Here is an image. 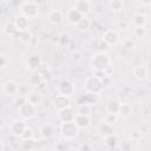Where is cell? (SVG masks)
I'll return each mask as SVG.
<instances>
[{
	"label": "cell",
	"mask_w": 151,
	"mask_h": 151,
	"mask_svg": "<svg viewBox=\"0 0 151 151\" xmlns=\"http://www.w3.org/2000/svg\"><path fill=\"white\" fill-rule=\"evenodd\" d=\"M109 65H111V58L106 52L94 53L91 58V67L93 71H105Z\"/></svg>",
	"instance_id": "1"
},
{
	"label": "cell",
	"mask_w": 151,
	"mask_h": 151,
	"mask_svg": "<svg viewBox=\"0 0 151 151\" xmlns=\"http://www.w3.org/2000/svg\"><path fill=\"white\" fill-rule=\"evenodd\" d=\"M79 127L76 125L74 122H61L59 131L63 138L65 139H73L79 134Z\"/></svg>",
	"instance_id": "2"
},
{
	"label": "cell",
	"mask_w": 151,
	"mask_h": 151,
	"mask_svg": "<svg viewBox=\"0 0 151 151\" xmlns=\"http://www.w3.org/2000/svg\"><path fill=\"white\" fill-rule=\"evenodd\" d=\"M84 87H85V91H87V92H94V93H99V94L104 90L103 84H101V79L96 77L94 74L88 77L85 80Z\"/></svg>",
	"instance_id": "3"
},
{
	"label": "cell",
	"mask_w": 151,
	"mask_h": 151,
	"mask_svg": "<svg viewBox=\"0 0 151 151\" xmlns=\"http://www.w3.org/2000/svg\"><path fill=\"white\" fill-rule=\"evenodd\" d=\"M17 111H18V113H19V116L21 118H24V119H32V118H34L37 116L38 107L26 101L21 106L17 107Z\"/></svg>",
	"instance_id": "4"
},
{
	"label": "cell",
	"mask_w": 151,
	"mask_h": 151,
	"mask_svg": "<svg viewBox=\"0 0 151 151\" xmlns=\"http://www.w3.org/2000/svg\"><path fill=\"white\" fill-rule=\"evenodd\" d=\"M39 13V6L38 4L35 2H32V1H27V2H24L21 6H20V14L25 15L26 18L28 19H32V18H35Z\"/></svg>",
	"instance_id": "5"
},
{
	"label": "cell",
	"mask_w": 151,
	"mask_h": 151,
	"mask_svg": "<svg viewBox=\"0 0 151 151\" xmlns=\"http://www.w3.org/2000/svg\"><path fill=\"white\" fill-rule=\"evenodd\" d=\"M26 126H27V124H26V122L24 120V118H22V119H21V118H17V119L12 120V123L9 124L8 131H9V133L13 134L14 137H20L21 133H22V131L26 129Z\"/></svg>",
	"instance_id": "6"
},
{
	"label": "cell",
	"mask_w": 151,
	"mask_h": 151,
	"mask_svg": "<svg viewBox=\"0 0 151 151\" xmlns=\"http://www.w3.org/2000/svg\"><path fill=\"white\" fill-rule=\"evenodd\" d=\"M57 91L60 94H64V96H67V97H72L74 94V92H76V87H74L72 81H70L67 79H63L58 84Z\"/></svg>",
	"instance_id": "7"
},
{
	"label": "cell",
	"mask_w": 151,
	"mask_h": 151,
	"mask_svg": "<svg viewBox=\"0 0 151 151\" xmlns=\"http://www.w3.org/2000/svg\"><path fill=\"white\" fill-rule=\"evenodd\" d=\"M53 106L55 110H63V109H66V107H70L71 106V97H67V96H64V94H60L58 93L54 98H53Z\"/></svg>",
	"instance_id": "8"
},
{
	"label": "cell",
	"mask_w": 151,
	"mask_h": 151,
	"mask_svg": "<svg viewBox=\"0 0 151 151\" xmlns=\"http://www.w3.org/2000/svg\"><path fill=\"white\" fill-rule=\"evenodd\" d=\"M101 40L107 45V46H114L119 41V34L114 29H107L103 33Z\"/></svg>",
	"instance_id": "9"
},
{
	"label": "cell",
	"mask_w": 151,
	"mask_h": 151,
	"mask_svg": "<svg viewBox=\"0 0 151 151\" xmlns=\"http://www.w3.org/2000/svg\"><path fill=\"white\" fill-rule=\"evenodd\" d=\"M26 101L39 107L44 101V97H42L41 92H39V91H31V92L26 93Z\"/></svg>",
	"instance_id": "10"
},
{
	"label": "cell",
	"mask_w": 151,
	"mask_h": 151,
	"mask_svg": "<svg viewBox=\"0 0 151 151\" xmlns=\"http://www.w3.org/2000/svg\"><path fill=\"white\" fill-rule=\"evenodd\" d=\"M1 90L6 96H14L19 92V85L14 80H6L2 84Z\"/></svg>",
	"instance_id": "11"
},
{
	"label": "cell",
	"mask_w": 151,
	"mask_h": 151,
	"mask_svg": "<svg viewBox=\"0 0 151 151\" xmlns=\"http://www.w3.org/2000/svg\"><path fill=\"white\" fill-rule=\"evenodd\" d=\"M54 132H55L54 125L51 123H44L39 129V133L44 139H51L54 136Z\"/></svg>",
	"instance_id": "12"
},
{
	"label": "cell",
	"mask_w": 151,
	"mask_h": 151,
	"mask_svg": "<svg viewBox=\"0 0 151 151\" xmlns=\"http://www.w3.org/2000/svg\"><path fill=\"white\" fill-rule=\"evenodd\" d=\"M74 116H76V112L71 106L58 111V117H59L60 122H73Z\"/></svg>",
	"instance_id": "13"
},
{
	"label": "cell",
	"mask_w": 151,
	"mask_h": 151,
	"mask_svg": "<svg viewBox=\"0 0 151 151\" xmlns=\"http://www.w3.org/2000/svg\"><path fill=\"white\" fill-rule=\"evenodd\" d=\"M73 8H76L83 15H86L91 12V1L90 0H76Z\"/></svg>",
	"instance_id": "14"
},
{
	"label": "cell",
	"mask_w": 151,
	"mask_h": 151,
	"mask_svg": "<svg viewBox=\"0 0 151 151\" xmlns=\"http://www.w3.org/2000/svg\"><path fill=\"white\" fill-rule=\"evenodd\" d=\"M73 122L76 123V125H77L79 129H86V127H88L90 124H91V118H90V116H84V114L76 113Z\"/></svg>",
	"instance_id": "15"
},
{
	"label": "cell",
	"mask_w": 151,
	"mask_h": 151,
	"mask_svg": "<svg viewBox=\"0 0 151 151\" xmlns=\"http://www.w3.org/2000/svg\"><path fill=\"white\" fill-rule=\"evenodd\" d=\"M132 72H133V77L137 80L143 81V80H145L147 78V68L144 65H136L133 67V71Z\"/></svg>",
	"instance_id": "16"
},
{
	"label": "cell",
	"mask_w": 151,
	"mask_h": 151,
	"mask_svg": "<svg viewBox=\"0 0 151 151\" xmlns=\"http://www.w3.org/2000/svg\"><path fill=\"white\" fill-rule=\"evenodd\" d=\"M41 64H42V60H41V58H40L39 55H37V54H33V55L28 57L27 63H26L27 68H29L32 72H33V71H37L38 67H39Z\"/></svg>",
	"instance_id": "17"
},
{
	"label": "cell",
	"mask_w": 151,
	"mask_h": 151,
	"mask_svg": "<svg viewBox=\"0 0 151 151\" xmlns=\"http://www.w3.org/2000/svg\"><path fill=\"white\" fill-rule=\"evenodd\" d=\"M47 18H48V20H50L51 24H53V25H59V24L63 21L64 15H63V12H61V11H59V9H53V11H51V12L48 13Z\"/></svg>",
	"instance_id": "18"
},
{
	"label": "cell",
	"mask_w": 151,
	"mask_h": 151,
	"mask_svg": "<svg viewBox=\"0 0 151 151\" xmlns=\"http://www.w3.org/2000/svg\"><path fill=\"white\" fill-rule=\"evenodd\" d=\"M119 106H120V103H119L117 99H110V100L105 104V112H106V113L118 114Z\"/></svg>",
	"instance_id": "19"
},
{
	"label": "cell",
	"mask_w": 151,
	"mask_h": 151,
	"mask_svg": "<svg viewBox=\"0 0 151 151\" xmlns=\"http://www.w3.org/2000/svg\"><path fill=\"white\" fill-rule=\"evenodd\" d=\"M14 24H15V26L18 27L19 31L27 29V28H28V24H29V19L26 18L25 15H22V14H19V15L15 17Z\"/></svg>",
	"instance_id": "20"
},
{
	"label": "cell",
	"mask_w": 151,
	"mask_h": 151,
	"mask_svg": "<svg viewBox=\"0 0 151 151\" xmlns=\"http://www.w3.org/2000/svg\"><path fill=\"white\" fill-rule=\"evenodd\" d=\"M83 17H84V15H83L81 13H79L76 8H71V9L67 12V14H66L67 21H68L70 24H72V25H76Z\"/></svg>",
	"instance_id": "21"
},
{
	"label": "cell",
	"mask_w": 151,
	"mask_h": 151,
	"mask_svg": "<svg viewBox=\"0 0 151 151\" xmlns=\"http://www.w3.org/2000/svg\"><path fill=\"white\" fill-rule=\"evenodd\" d=\"M15 38H18V39H19L21 42H24V44H29L31 39L33 38V34H32V32L27 28V29L18 31V33H17Z\"/></svg>",
	"instance_id": "22"
},
{
	"label": "cell",
	"mask_w": 151,
	"mask_h": 151,
	"mask_svg": "<svg viewBox=\"0 0 151 151\" xmlns=\"http://www.w3.org/2000/svg\"><path fill=\"white\" fill-rule=\"evenodd\" d=\"M81 97H83L84 103H87L90 105L97 104L98 100H99V93H94V92H87V91H85V93Z\"/></svg>",
	"instance_id": "23"
},
{
	"label": "cell",
	"mask_w": 151,
	"mask_h": 151,
	"mask_svg": "<svg viewBox=\"0 0 151 151\" xmlns=\"http://www.w3.org/2000/svg\"><path fill=\"white\" fill-rule=\"evenodd\" d=\"M133 113V107L131 104H127V103H124L122 104L120 103V106H119V111H118V114L124 117V118H127L130 117L131 114Z\"/></svg>",
	"instance_id": "24"
},
{
	"label": "cell",
	"mask_w": 151,
	"mask_h": 151,
	"mask_svg": "<svg viewBox=\"0 0 151 151\" xmlns=\"http://www.w3.org/2000/svg\"><path fill=\"white\" fill-rule=\"evenodd\" d=\"M42 81H44V79H42L41 74L38 71H33L32 74L28 77V84L34 86V87H38Z\"/></svg>",
	"instance_id": "25"
},
{
	"label": "cell",
	"mask_w": 151,
	"mask_h": 151,
	"mask_svg": "<svg viewBox=\"0 0 151 151\" xmlns=\"http://www.w3.org/2000/svg\"><path fill=\"white\" fill-rule=\"evenodd\" d=\"M104 144L107 147H110V149L117 147V145H118V138H117V136L114 133H110V134L104 136Z\"/></svg>",
	"instance_id": "26"
},
{
	"label": "cell",
	"mask_w": 151,
	"mask_h": 151,
	"mask_svg": "<svg viewBox=\"0 0 151 151\" xmlns=\"http://www.w3.org/2000/svg\"><path fill=\"white\" fill-rule=\"evenodd\" d=\"M18 31H19V29H18V27L15 26L14 21H9V22H7V24L4 26V32H5V34H7V35H9V37H14V38H15Z\"/></svg>",
	"instance_id": "27"
},
{
	"label": "cell",
	"mask_w": 151,
	"mask_h": 151,
	"mask_svg": "<svg viewBox=\"0 0 151 151\" xmlns=\"http://www.w3.org/2000/svg\"><path fill=\"white\" fill-rule=\"evenodd\" d=\"M77 113L84 114V116H90V117H91V113H92V105H90V104H87V103L78 104Z\"/></svg>",
	"instance_id": "28"
},
{
	"label": "cell",
	"mask_w": 151,
	"mask_h": 151,
	"mask_svg": "<svg viewBox=\"0 0 151 151\" xmlns=\"http://www.w3.org/2000/svg\"><path fill=\"white\" fill-rule=\"evenodd\" d=\"M74 26H76L77 29H79V31H87V29L91 27V20L84 15Z\"/></svg>",
	"instance_id": "29"
},
{
	"label": "cell",
	"mask_w": 151,
	"mask_h": 151,
	"mask_svg": "<svg viewBox=\"0 0 151 151\" xmlns=\"http://www.w3.org/2000/svg\"><path fill=\"white\" fill-rule=\"evenodd\" d=\"M146 21H147L146 15L143 13H137L132 17V24L134 26H145Z\"/></svg>",
	"instance_id": "30"
},
{
	"label": "cell",
	"mask_w": 151,
	"mask_h": 151,
	"mask_svg": "<svg viewBox=\"0 0 151 151\" xmlns=\"http://www.w3.org/2000/svg\"><path fill=\"white\" fill-rule=\"evenodd\" d=\"M109 7L113 12H120L124 8V0H110Z\"/></svg>",
	"instance_id": "31"
},
{
	"label": "cell",
	"mask_w": 151,
	"mask_h": 151,
	"mask_svg": "<svg viewBox=\"0 0 151 151\" xmlns=\"http://www.w3.org/2000/svg\"><path fill=\"white\" fill-rule=\"evenodd\" d=\"M132 139L130 138V139H123V140H118V147L120 149V150H123V151H130V150H132Z\"/></svg>",
	"instance_id": "32"
},
{
	"label": "cell",
	"mask_w": 151,
	"mask_h": 151,
	"mask_svg": "<svg viewBox=\"0 0 151 151\" xmlns=\"http://www.w3.org/2000/svg\"><path fill=\"white\" fill-rule=\"evenodd\" d=\"M132 34L136 38H144L146 35V28L145 26H134L132 29Z\"/></svg>",
	"instance_id": "33"
},
{
	"label": "cell",
	"mask_w": 151,
	"mask_h": 151,
	"mask_svg": "<svg viewBox=\"0 0 151 151\" xmlns=\"http://www.w3.org/2000/svg\"><path fill=\"white\" fill-rule=\"evenodd\" d=\"M70 41H71V39H70V35H68V34L63 33V34L58 35V45H59V46L66 47V46L70 45Z\"/></svg>",
	"instance_id": "34"
},
{
	"label": "cell",
	"mask_w": 151,
	"mask_h": 151,
	"mask_svg": "<svg viewBox=\"0 0 151 151\" xmlns=\"http://www.w3.org/2000/svg\"><path fill=\"white\" fill-rule=\"evenodd\" d=\"M118 122V114H113V113H106L104 117V123L109 124V125H114Z\"/></svg>",
	"instance_id": "35"
},
{
	"label": "cell",
	"mask_w": 151,
	"mask_h": 151,
	"mask_svg": "<svg viewBox=\"0 0 151 151\" xmlns=\"http://www.w3.org/2000/svg\"><path fill=\"white\" fill-rule=\"evenodd\" d=\"M35 145H37V142H35L34 137L22 140V149H25V150H32L35 147Z\"/></svg>",
	"instance_id": "36"
},
{
	"label": "cell",
	"mask_w": 151,
	"mask_h": 151,
	"mask_svg": "<svg viewBox=\"0 0 151 151\" xmlns=\"http://www.w3.org/2000/svg\"><path fill=\"white\" fill-rule=\"evenodd\" d=\"M99 131L104 134V136H106V134H110V133H113V129H112V125H109V124H106V123H101L100 124V126H99Z\"/></svg>",
	"instance_id": "37"
},
{
	"label": "cell",
	"mask_w": 151,
	"mask_h": 151,
	"mask_svg": "<svg viewBox=\"0 0 151 151\" xmlns=\"http://www.w3.org/2000/svg\"><path fill=\"white\" fill-rule=\"evenodd\" d=\"M34 137V132H33V129H31V127H28V126H26V129L22 131V133H21V136L19 137L21 140H25V139H29V138H33Z\"/></svg>",
	"instance_id": "38"
},
{
	"label": "cell",
	"mask_w": 151,
	"mask_h": 151,
	"mask_svg": "<svg viewBox=\"0 0 151 151\" xmlns=\"http://www.w3.org/2000/svg\"><path fill=\"white\" fill-rule=\"evenodd\" d=\"M24 103H26V94H22V93H19V96L15 98L14 100V106L15 107H19L21 106Z\"/></svg>",
	"instance_id": "39"
},
{
	"label": "cell",
	"mask_w": 151,
	"mask_h": 151,
	"mask_svg": "<svg viewBox=\"0 0 151 151\" xmlns=\"http://www.w3.org/2000/svg\"><path fill=\"white\" fill-rule=\"evenodd\" d=\"M71 59H72L73 63L78 64V63H80L83 60V54L79 51H73L72 54H71Z\"/></svg>",
	"instance_id": "40"
},
{
	"label": "cell",
	"mask_w": 151,
	"mask_h": 151,
	"mask_svg": "<svg viewBox=\"0 0 151 151\" xmlns=\"http://www.w3.org/2000/svg\"><path fill=\"white\" fill-rule=\"evenodd\" d=\"M111 83H112V79H111V77H110V76H105V77H103V78H101V84H103V87H104V88L110 87Z\"/></svg>",
	"instance_id": "41"
},
{
	"label": "cell",
	"mask_w": 151,
	"mask_h": 151,
	"mask_svg": "<svg viewBox=\"0 0 151 151\" xmlns=\"http://www.w3.org/2000/svg\"><path fill=\"white\" fill-rule=\"evenodd\" d=\"M130 138L133 142H138V140L142 139V132L140 131H132L131 134H130Z\"/></svg>",
	"instance_id": "42"
},
{
	"label": "cell",
	"mask_w": 151,
	"mask_h": 151,
	"mask_svg": "<svg viewBox=\"0 0 151 151\" xmlns=\"http://www.w3.org/2000/svg\"><path fill=\"white\" fill-rule=\"evenodd\" d=\"M55 149H57V150H68L70 146H68L66 143H64V142H59V143H57Z\"/></svg>",
	"instance_id": "43"
},
{
	"label": "cell",
	"mask_w": 151,
	"mask_h": 151,
	"mask_svg": "<svg viewBox=\"0 0 151 151\" xmlns=\"http://www.w3.org/2000/svg\"><path fill=\"white\" fill-rule=\"evenodd\" d=\"M8 65V59L5 57V55H0V68H4Z\"/></svg>",
	"instance_id": "44"
},
{
	"label": "cell",
	"mask_w": 151,
	"mask_h": 151,
	"mask_svg": "<svg viewBox=\"0 0 151 151\" xmlns=\"http://www.w3.org/2000/svg\"><path fill=\"white\" fill-rule=\"evenodd\" d=\"M78 149H79L80 151H88V150H92L93 147H92V145H90V144H87V143H84V144H80Z\"/></svg>",
	"instance_id": "45"
},
{
	"label": "cell",
	"mask_w": 151,
	"mask_h": 151,
	"mask_svg": "<svg viewBox=\"0 0 151 151\" xmlns=\"http://www.w3.org/2000/svg\"><path fill=\"white\" fill-rule=\"evenodd\" d=\"M124 47H125V48H127V50H131V48H133V47H134V42H133L131 39H127V40L124 42Z\"/></svg>",
	"instance_id": "46"
},
{
	"label": "cell",
	"mask_w": 151,
	"mask_h": 151,
	"mask_svg": "<svg viewBox=\"0 0 151 151\" xmlns=\"http://www.w3.org/2000/svg\"><path fill=\"white\" fill-rule=\"evenodd\" d=\"M113 66L112 65H109L106 68H105V73H106V76H110V77H112V74H113Z\"/></svg>",
	"instance_id": "47"
},
{
	"label": "cell",
	"mask_w": 151,
	"mask_h": 151,
	"mask_svg": "<svg viewBox=\"0 0 151 151\" xmlns=\"http://www.w3.org/2000/svg\"><path fill=\"white\" fill-rule=\"evenodd\" d=\"M9 4H11V6H13V7H15V8H20V6H21V0H11L9 1Z\"/></svg>",
	"instance_id": "48"
},
{
	"label": "cell",
	"mask_w": 151,
	"mask_h": 151,
	"mask_svg": "<svg viewBox=\"0 0 151 151\" xmlns=\"http://www.w3.org/2000/svg\"><path fill=\"white\" fill-rule=\"evenodd\" d=\"M94 76L101 79L103 77H105V76H106V73H105V71H94Z\"/></svg>",
	"instance_id": "49"
},
{
	"label": "cell",
	"mask_w": 151,
	"mask_h": 151,
	"mask_svg": "<svg viewBox=\"0 0 151 151\" xmlns=\"http://www.w3.org/2000/svg\"><path fill=\"white\" fill-rule=\"evenodd\" d=\"M118 26H119V28H122V29H125V28L127 27V24H126L125 21H120V22L118 24Z\"/></svg>",
	"instance_id": "50"
},
{
	"label": "cell",
	"mask_w": 151,
	"mask_h": 151,
	"mask_svg": "<svg viewBox=\"0 0 151 151\" xmlns=\"http://www.w3.org/2000/svg\"><path fill=\"white\" fill-rule=\"evenodd\" d=\"M144 6H150L151 5V0H139Z\"/></svg>",
	"instance_id": "51"
},
{
	"label": "cell",
	"mask_w": 151,
	"mask_h": 151,
	"mask_svg": "<svg viewBox=\"0 0 151 151\" xmlns=\"http://www.w3.org/2000/svg\"><path fill=\"white\" fill-rule=\"evenodd\" d=\"M5 147H6V146H5L4 142H2L1 139H0V151H4V150H5Z\"/></svg>",
	"instance_id": "52"
},
{
	"label": "cell",
	"mask_w": 151,
	"mask_h": 151,
	"mask_svg": "<svg viewBox=\"0 0 151 151\" xmlns=\"http://www.w3.org/2000/svg\"><path fill=\"white\" fill-rule=\"evenodd\" d=\"M1 92H2V90H1V88H0V96H1Z\"/></svg>",
	"instance_id": "53"
},
{
	"label": "cell",
	"mask_w": 151,
	"mask_h": 151,
	"mask_svg": "<svg viewBox=\"0 0 151 151\" xmlns=\"http://www.w3.org/2000/svg\"><path fill=\"white\" fill-rule=\"evenodd\" d=\"M0 124H1V116H0Z\"/></svg>",
	"instance_id": "54"
},
{
	"label": "cell",
	"mask_w": 151,
	"mask_h": 151,
	"mask_svg": "<svg viewBox=\"0 0 151 151\" xmlns=\"http://www.w3.org/2000/svg\"><path fill=\"white\" fill-rule=\"evenodd\" d=\"M1 54H2V53H1V51H0V55H1Z\"/></svg>",
	"instance_id": "55"
}]
</instances>
